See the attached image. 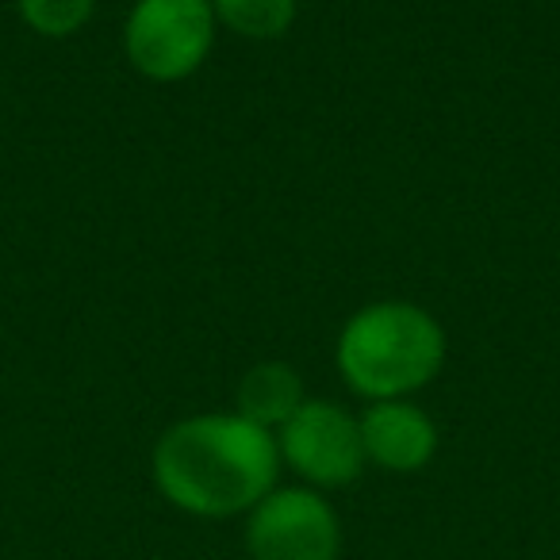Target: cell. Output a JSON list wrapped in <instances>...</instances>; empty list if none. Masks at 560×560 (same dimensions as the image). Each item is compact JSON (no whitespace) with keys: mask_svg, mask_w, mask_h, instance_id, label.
Here are the masks:
<instances>
[{"mask_svg":"<svg viewBox=\"0 0 560 560\" xmlns=\"http://www.w3.org/2000/svg\"><path fill=\"white\" fill-rule=\"evenodd\" d=\"M20 20L43 39H70L93 20L96 0H16Z\"/></svg>","mask_w":560,"mask_h":560,"instance_id":"9","label":"cell"},{"mask_svg":"<svg viewBox=\"0 0 560 560\" xmlns=\"http://www.w3.org/2000/svg\"><path fill=\"white\" fill-rule=\"evenodd\" d=\"M277 450L280 460L312 488H346L369 465L358 419L330 399H307L277 430Z\"/></svg>","mask_w":560,"mask_h":560,"instance_id":"5","label":"cell"},{"mask_svg":"<svg viewBox=\"0 0 560 560\" xmlns=\"http://www.w3.org/2000/svg\"><path fill=\"white\" fill-rule=\"evenodd\" d=\"M246 549L254 560H338L342 522L315 488H272L249 511Z\"/></svg>","mask_w":560,"mask_h":560,"instance_id":"4","label":"cell"},{"mask_svg":"<svg viewBox=\"0 0 560 560\" xmlns=\"http://www.w3.org/2000/svg\"><path fill=\"white\" fill-rule=\"evenodd\" d=\"M365 460L384 472H419L438 453V427L411 399H376L358 419Z\"/></svg>","mask_w":560,"mask_h":560,"instance_id":"6","label":"cell"},{"mask_svg":"<svg viewBox=\"0 0 560 560\" xmlns=\"http://www.w3.org/2000/svg\"><path fill=\"white\" fill-rule=\"evenodd\" d=\"M219 27H226L238 39L272 43L289 35L296 24L300 0H211Z\"/></svg>","mask_w":560,"mask_h":560,"instance_id":"8","label":"cell"},{"mask_svg":"<svg viewBox=\"0 0 560 560\" xmlns=\"http://www.w3.org/2000/svg\"><path fill=\"white\" fill-rule=\"evenodd\" d=\"M215 35L211 0H135L124 24V55L147 81L173 85L208 62Z\"/></svg>","mask_w":560,"mask_h":560,"instance_id":"3","label":"cell"},{"mask_svg":"<svg viewBox=\"0 0 560 560\" xmlns=\"http://www.w3.org/2000/svg\"><path fill=\"white\" fill-rule=\"evenodd\" d=\"M304 404H307L304 381H300L296 369L284 365V361H261V365H254L238 381V392H234V411H238L242 419L257 422V427L272 430V434H277Z\"/></svg>","mask_w":560,"mask_h":560,"instance_id":"7","label":"cell"},{"mask_svg":"<svg viewBox=\"0 0 560 560\" xmlns=\"http://www.w3.org/2000/svg\"><path fill=\"white\" fill-rule=\"evenodd\" d=\"M342 381L369 404L407 399L427 388L445 365V330L411 300L365 304L346 319L335 346Z\"/></svg>","mask_w":560,"mask_h":560,"instance_id":"2","label":"cell"},{"mask_svg":"<svg viewBox=\"0 0 560 560\" xmlns=\"http://www.w3.org/2000/svg\"><path fill=\"white\" fill-rule=\"evenodd\" d=\"M154 483L177 511L196 518L249 514L280 472L277 434L238 411L180 419L154 445Z\"/></svg>","mask_w":560,"mask_h":560,"instance_id":"1","label":"cell"}]
</instances>
